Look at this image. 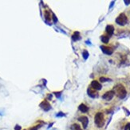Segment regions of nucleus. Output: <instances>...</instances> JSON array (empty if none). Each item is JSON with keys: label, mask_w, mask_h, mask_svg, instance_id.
Returning a JSON list of instances; mask_svg holds the SVG:
<instances>
[{"label": "nucleus", "mask_w": 130, "mask_h": 130, "mask_svg": "<svg viewBox=\"0 0 130 130\" xmlns=\"http://www.w3.org/2000/svg\"><path fill=\"white\" fill-rule=\"evenodd\" d=\"M115 95L114 91H109V92H105L104 95L102 96V98L105 100H111L113 98Z\"/></svg>", "instance_id": "4"}, {"label": "nucleus", "mask_w": 130, "mask_h": 130, "mask_svg": "<svg viewBox=\"0 0 130 130\" xmlns=\"http://www.w3.org/2000/svg\"><path fill=\"white\" fill-rule=\"evenodd\" d=\"M114 92H116L117 96L119 97L120 99H124L127 95L126 89L125 87L121 84H118L117 86H116Z\"/></svg>", "instance_id": "2"}, {"label": "nucleus", "mask_w": 130, "mask_h": 130, "mask_svg": "<svg viewBox=\"0 0 130 130\" xmlns=\"http://www.w3.org/2000/svg\"><path fill=\"white\" fill-rule=\"evenodd\" d=\"M91 88H92L93 90H97V91H99L102 88V86L98 81L97 80H93L91 82Z\"/></svg>", "instance_id": "6"}, {"label": "nucleus", "mask_w": 130, "mask_h": 130, "mask_svg": "<svg viewBox=\"0 0 130 130\" xmlns=\"http://www.w3.org/2000/svg\"><path fill=\"white\" fill-rule=\"evenodd\" d=\"M53 19H54V23H56L57 21H58V19H57V17H56V15H54V14H53Z\"/></svg>", "instance_id": "20"}, {"label": "nucleus", "mask_w": 130, "mask_h": 130, "mask_svg": "<svg viewBox=\"0 0 130 130\" xmlns=\"http://www.w3.org/2000/svg\"><path fill=\"white\" fill-rule=\"evenodd\" d=\"M116 23L120 26H125V24L128 23V17L125 13L120 14L118 17L116 19Z\"/></svg>", "instance_id": "3"}, {"label": "nucleus", "mask_w": 130, "mask_h": 130, "mask_svg": "<svg viewBox=\"0 0 130 130\" xmlns=\"http://www.w3.org/2000/svg\"><path fill=\"white\" fill-rule=\"evenodd\" d=\"M78 121L82 122V126H83V129H86V128H87V126H88V124H89V119H88V117H86V116H82V117H79Z\"/></svg>", "instance_id": "5"}, {"label": "nucleus", "mask_w": 130, "mask_h": 130, "mask_svg": "<svg viewBox=\"0 0 130 130\" xmlns=\"http://www.w3.org/2000/svg\"><path fill=\"white\" fill-rule=\"evenodd\" d=\"M72 39H73V40H74V41H78V40H79L81 39L80 33L78 32V31L74 32V33L73 34V35H72Z\"/></svg>", "instance_id": "11"}, {"label": "nucleus", "mask_w": 130, "mask_h": 130, "mask_svg": "<svg viewBox=\"0 0 130 130\" xmlns=\"http://www.w3.org/2000/svg\"><path fill=\"white\" fill-rule=\"evenodd\" d=\"M100 81L101 82H106V81H110V80H109V79H107V78H105V77H101Z\"/></svg>", "instance_id": "17"}, {"label": "nucleus", "mask_w": 130, "mask_h": 130, "mask_svg": "<svg viewBox=\"0 0 130 130\" xmlns=\"http://www.w3.org/2000/svg\"><path fill=\"white\" fill-rule=\"evenodd\" d=\"M78 108L82 113H87V112L89 111V108L87 107L86 104H81L79 105Z\"/></svg>", "instance_id": "10"}, {"label": "nucleus", "mask_w": 130, "mask_h": 130, "mask_svg": "<svg viewBox=\"0 0 130 130\" xmlns=\"http://www.w3.org/2000/svg\"><path fill=\"white\" fill-rule=\"evenodd\" d=\"M88 94H89V96L90 97H92V98H94V97H96L97 96V93L95 92L94 91H92V88H89L88 89Z\"/></svg>", "instance_id": "13"}, {"label": "nucleus", "mask_w": 130, "mask_h": 130, "mask_svg": "<svg viewBox=\"0 0 130 130\" xmlns=\"http://www.w3.org/2000/svg\"><path fill=\"white\" fill-rule=\"evenodd\" d=\"M57 117H65V114L63 113H59L58 115H57Z\"/></svg>", "instance_id": "19"}, {"label": "nucleus", "mask_w": 130, "mask_h": 130, "mask_svg": "<svg viewBox=\"0 0 130 130\" xmlns=\"http://www.w3.org/2000/svg\"><path fill=\"white\" fill-rule=\"evenodd\" d=\"M125 130H130V123H128L125 127Z\"/></svg>", "instance_id": "18"}, {"label": "nucleus", "mask_w": 130, "mask_h": 130, "mask_svg": "<svg viewBox=\"0 0 130 130\" xmlns=\"http://www.w3.org/2000/svg\"><path fill=\"white\" fill-rule=\"evenodd\" d=\"M71 129L72 130H82V128H81V126L78 125V124H74V125H72Z\"/></svg>", "instance_id": "15"}, {"label": "nucleus", "mask_w": 130, "mask_h": 130, "mask_svg": "<svg viewBox=\"0 0 130 130\" xmlns=\"http://www.w3.org/2000/svg\"><path fill=\"white\" fill-rule=\"evenodd\" d=\"M82 56H83V58H84L85 60H87L88 57H89L88 52H87V51H84V52H83V53H82Z\"/></svg>", "instance_id": "16"}, {"label": "nucleus", "mask_w": 130, "mask_h": 130, "mask_svg": "<svg viewBox=\"0 0 130 130\" xmlns=\"http://www.w3.org/2000/svg\"><path fill=\"white\" fill-rule=\"evenodd\" d=\"M94 122L98 128H102L105 125V117L102 113H96L94 117Z\"/></svg>", "instance_id": "1"}, {"label": "nucleus", "mask_w": 130, "mask_h": 130, "mask_svg": "<svg viewBox=\"0 0 130 130\" xmlns=\"http://www.w3.org/2000/svg\"><path fill=\"white\" fill-rule=\"evenodd\" d=\"M101 51H102V52L106 55H112L113 54V50L111 48H109V47L101 46Z\"/></svg>", "instance_id": "7"}, {"label": "nucleus", "mask_w": 130, "mask_h": 130, "mask_svg": "<svg viewBox=\"0 0 130 130\" xmlns=\"http://www.w3.org/2000/svg\"><path fill=\"white\" fill-rule=\"evenodd\" d=\"M15 130H21V127L19 126V125H16L15 128Z\"/></svg>", "instance_id": "21"}, {"label": "nucleus", "mask_w": 130, "mask_h": 130, "mask_svg": "<svg viewBox=\"0 0 130 130\" xmlns=\"http://www.w3.org/2000/svg\"><path fill=\"white\" fill-rule=\"evenodd\" d=\"M125 3H126L127 5H128L129 3H130V1H127V0H125Z\"/></svg>", "instance_id": "22"}, {"label": "nucleus", "mask_w": 130, "mask_h": 130, "mask_svg": "<svg viewBox=\"0 0 130 130\" xmlns=\"http://www.w3.org/2000/svg\"><path fill=\"white\" fill-rule=\"evenodd\" d=\"M44 16L46 18V20L47 22H50L51 20V16H50V13L49 11H44Z\"/></svg>", "instance_id": "12"}, {"label": "nucleus", "mask_w": 130, "mask_h": 130, "mask_svg": "<svg viewBox=\"0 0 130 130\" xmlns=\"http://www.w3.org/2000/svg\"><path fill=\"white\" fill-rule=\"evenodd\" d=\"M105 31L107 32V34H108L109 36L113 35V32H114V27L112 25H108L106 27V28H105Z\"/></svg>", "instance_id": "9"}, {"label": "nucleus", "mask_w": 130, "mask_h": 130, "mask_svg": "<svg viewBox=\"0 0 130 130\" xmlns=\"http://www.w3.org/2000/svg\"><path fill=\"white\" fill-rule=\"evenodd\" d=\"M101 41H102V43H108L109 41V37L106 35H101Z\"/></svg>", "instance_id": "14"}, {"label": "nucleus", "mask_w": 130, "mask_h": 130, "mask_svg": "<svg viewBox=\"0 0 130 130\" xmlns=\"http://www.w3.org/2000/svg\"><path fill=\"white\" fill-rule=\"evenodd\" d=\"M40 106H41L42 108L43 109V110H45V111H49L50 108H51V106H50V104L46 100H45L42 103H41Z\"/></svg>", "instance_id": "8"}]
</instances>
